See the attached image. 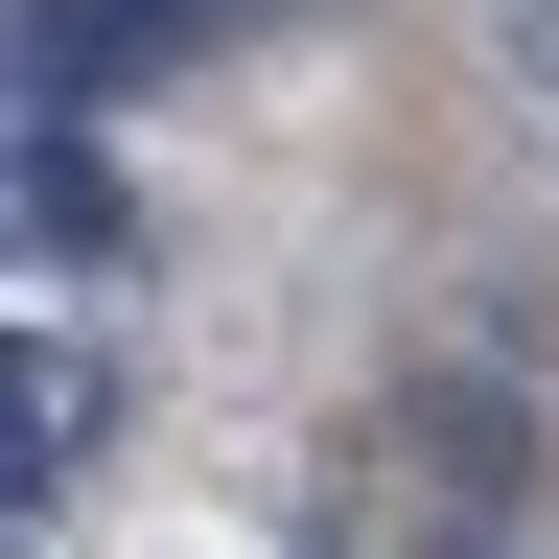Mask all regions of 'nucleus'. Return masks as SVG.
I'll use <instances>...</instances> for the list:
<instances>
[{"label":"nucleus","instance_id":"423d86ee","mask_svg":"<svg viewBox=\"0 0 559 559\" xmlns=\"http://www.w3.org/2000/svg\"><path fill=\"white\" fill-rule=\"evenodd\" d=\"M0 559H24V536H0Z\"/></svg>","mask_w":559,"mask_h":559},{"label":"nucleus","instance_id":"39448f33","mask_svg":"<svg viewBox=\"0 0 559 559\" xmlns=\"http://www.w3.org/2000/svg\"><path fill=\"white\" fill-rule=\"evenodd\" d=\"M419 559H489V513H443V536H419Z\"/></svg>","mask_w":559,"mask_h":559},{"label":"nucleus","instance_id":"f03ea898","mask_svg":"<svg viewBox=\"0 0 559 559\" xmlns=\"http://www.w3.org/2000/svg\"><path fill=\"white\" fill-rule=\"evenodd\" d=\"M396 466L443 489V513H513V489H536V396L489 373V349H419V373H396Z\"/></svg>","mask_w":559,"mask_h":559},{"label":"nucleus","instance_id":"f257e3e1","mask_svg":"<svg viewBox=\"0 0 559 559\" xmlns=\"http://www.w3.org/2000/svg\"><path fill=\"white\" fill-rule=\"evenodd\" d=\"M280 0H0V47H24V94H140V70H187V47H257Z\"/></svg>","mask_w":559,"mask_h":559},{"label":"nucleus","instance_id":"7ed1b4c3","mask_svg":"<svg viewBox=\"0 0 559 559\" xmlns=\"http://www.w3.org/2000/svg\"><path fill=\"white\" fill-rule=\"evenodd\" d=\"M0 257H117V164L47 117H0Z\"/></svg>","mask_w":559,"mask_h":559},{"label":"nucleus","instance_id":"20e7f679","mask_svg":"<svg viewBox=\"0 0 559 559\" xmlns=\"http://www.w3.org/2000/svg\"><path fill=\"white\" fill-rule=\"evenodd\" d=\"M94 373H70V349H24V326H0V513H47V489H70V443H94Z\"/></svg>","mask_w":559,"mask_h":559}]
</instances>
